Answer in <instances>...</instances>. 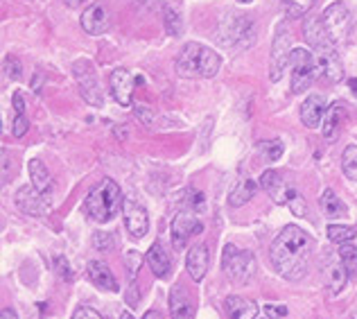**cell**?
<instances>
[{
    "instance_id": "cell-1",
    "label": "cell",
    "mask_w": 357,
    "mask_h": 319,
    "mask_svg": "<svg viewBox=\"0 0 357 319\" xmlns=\"http://www.w3.org/2000/svg\"><path fill=\"white\" fill-rule=\"evenodd\" d=\"M314 240L301 227L289 224L271 242L269 258L271 265L285 281H301L307 274L310 258H312Z\"/></svg>"
},
{
    "instance_id": "cell-2",
    "label": "cell",
    "mask_w": 357,
    "mask_h": 319,
    "mask_svg": "<svg viewBox=\"0 0 357 319\" xmlns=\"http://www.w3.org/2000/svg\"><path fill=\"white\" fill-rule=\"evenodd\" d=\"M174 68L176 73L181 75V77H190V80H197V77H215V75L220 73L222 68V59L218 52H213L211 48H206L202 43H185L181 52H178V57L174 61Z\"/></svg>"
},
{
    "instance_id": "cell-3",
    "label": "cell",
    "mask_w": 357,
    "mask_h": 319,
    "mask_svg": "<svg viewBox=\"0 0 357 319\" xmlns=\"http://www.w3.org/2000/svg\"><path fill=\"white\" fill-rule=\"evenodd\" d=\"M122 204L125 202H122L120 186L114 179H102L96 188L86 195V200H84V211H86V215L93 222L105 224L109 220H114V215L118 213Z\"/></svg>"
},
{
    "instance_id": "cell-4",
    "label": "cell",
    "mask_w": 357,
    "mask_h": 319,
    "mask_svg": "<svg viewBox=\"0 0 357 319\" xmlns=\"http://www.w3.org/2000/svg\"><path fill=\"white\" fill-rule=\"evenodd\" d=\"M218 41L227 48H249L256 41V25L247 14H229L218 27Z\"/></svg>"
},
{
    "instance_id": "cell-5",
    "label": "cell",
    "mask_w": 357,
    "mask_h": 319,
    "mask_svg": "<svg viewBox=\"0 0 357 319\" xmlns=\"http://www.w3.org/2000/svg\"><path fill=\"white\" fill-rule=\"evenodd\" d=\"M222 269L231 283L244 285L256 274V256L247 249H238L236 245H227L222 254Z\"/></svg>"
},
{
    "instance_id": "cell-6",
    "label": "cell",
    "mask_w": 357,
    "mask_h": 319,
    "mask_svg": "<svg viewBox=\"0 0 357 319\" xmlns=\"http://www.w3.org/2000/svg\"><path fill=\"white\" fill-rule=\"evenodd\" d=\"M321 18H324V25H326V30L331 34L335 45H344L349 41V36L353 32V16H351V9L344 3L328 5Z\"/></svg>"
},
{
    "instance_id": "cell-7",
    "label": "cell",
    "mask_w": 357,
    "mask_h": 319,
    "mask_svg": "<svg viewBox=\"0 0 357 319\" xmlns=\"http://www.w3.org/2000/svg\"><path fill=\"white\" fill-rule=\"evenodd\" d=\"M289 64H292V93H303L310 89V84L314 82L319 66L312 52H307L303 48L292 50V57H289Z\"/></svg>"
},
{
    "instance_id": "cell-8",
    "label": "cell",
    "mask_w": 357,
    "mask_h": 319,
    "mask_svg": "<svg viewBox=\"0 0 357 319\" xmlns=\"http://www.w3.org/2000/svg\"><path fill=\"white\" fill-rule=\"evenodd\" d=\"M73 75L77 80V87L82 98L89 102L93 107H100L102 105V91H100V80H98V73L93 68V64L86 59H79L75 61L73 66Z\"/></svg>"
},
{
    "instance_id": "cell-9",
    "label": "cell",
    "mask_w": 357,
    "mask_h": 319,
    "mask_svg": "<svg viewBox=\"0 0 357 319\" xmlns=\"http://www.w3.org/2000/svg\"><path fill=\"white\" fill-rule=\"evenodd\" d=\"M289 57H292V34L287 32L285 23H280L274 36V48H271V64H269L271 82H278L283 77V71L289 64Z\"/></svg>"
},
{
    "instance_id": "cell-10",
    "label": "cell",
    "mask_w": 357,
    "mask_h": 319,
    "mask_svg": "<svg viewBox=\"0 0 357 319\" xmlns=\"http://www.w3.org/2000/svg\"><path fill=\"white\" fill-rule=\"evenodd\" d=\"M204 227H202V220L197 218L195 213H178L174 215V220L170 224V236H172V247L176 251H181L185 245H188V240H190L192 236H197Z\"/></svg>"
},
{
    "instance_id": "cell-11",
    "label": "cell",
    "mask_w": 357,
    "mask_h": 319,
    "mask_svg": "<svg viewBox=\"0 0 357 319\" xmlns=\"http://www.w3.org/2000/svg\"><path fill=\"white\" fill-rule=\"evenodd\" d=\"M260 186L262 191H267L271 197H274V202L278 206L283 204H292L296 200V191L294 186L289 184L287 179H283V175H280L278 170H265L260 177Z\"/></svg>"
},
{
    "instance_id": "cell-12",
    "label": "cell",
    "mask_w": 357,
    "mask_h": 319,
    "mask_svg": "<svg viewBox=\"0 0 357 319\" xmlns=\"http://www.w3.org/2000/svg\"><path fill=\"white\" fill-rule=\"evenodd\" d=\"M16 206L25 215H32V218H45L48 215V200L34 186H23L16 193Z\"/></svg>"
},
{
    "instance_id": "cell-13",
    "label": "cell",
    "mask_w": 357,
    "mask_h": 319,
    "mask_svg": "<svg viewBox=\"0 0 357 319\" xmlns=\"http://www.w3.org/2000/svg\"><path fill=\"white\" fill-rule=\"evenodd\" d=\"M122 215H125V227L131 236L136 240L143 238L149 229V218L143 206L136 204L134 200H125V204H122Z\"/></svg>"
},
{
    "instance_id": "cell-14",
    "label": "cell",
    "mask_w": 357,
    "mask_h": 319,
    "mask_svg": "<svg viewBox=\"0 0 357 319\" xmlns=\"http://www.w3.org/2000/svg\"><path fill=\"white\" fill-rule=\"evenodd\" d=\"M111 96L116 98L118 105L131 107V100H134V75L127 68H116L111 73Z\"/></svg>"
},
{
    "instance_id": "cell-15",
    "label": "cell",
    "mask_w": 357,
    "mask_h": 319,
    "mask_svg": "<svg viewBox=\"0 0 357 319\" xmlns=\"http://www.w3.org/2000/svg\"><path fill=\"white\" fill-rule=\"evenodd\" d=\"M312 54L324 77H328L331 82H340L344 77V66H342L340 54H337V45H328V48L317 50Z\"/></svg>"
},
{
    "instance_id": "cell-16",
    "label": "cell",
    "mask_w": 357,
    "mask_h": 319,
    "mask_svg": "<svg viewBox=\"0 0 357 319\" xmlns=\"http://www.w3.org/2000/svg\"><path fill=\"white\" fill-rule=\"evenodd\" d=\"M303 36H305V41L310 43V48H312L314 52L328 48V45H335L333 39H331V34H328V30H326L321 16H307L305 18Z\"/></svg>"
},
{
    "instance_id": "cell-17",
    "label": "cell",
    "mask_w": 357,
    "mask_h": 319,
    "mask_svg": "<svg viewBox=\"0 0 357 319\" xmlns=\"http://www.w3.org/2000/svg\"><path fill=\"white\" fill-rule=\"evenodd\" d=\"M170 317L172 319H195V299L183 285L170 290Z\"/></svg>"
},
{
    "instance_id": "cell-18",
    "label": "cell",
    "mask_w": 357,
    "mask_h": 319,
    "mask_svg": "<svg viewBox=\"0 0 357 319\" xmlns=\"http://www.w3.org/2000/svg\"><path fill=\"white\" fill-rule=\"evenodd\" d=\"M82 27L89 34H105L111 27V14L105 5H93L82 14Z\"/></svg>"
},
{
    "instance_id": "cell-19",
    "label": "cell",
    "mask_w": 357,
    "mask_h": 319,
    "mask_svg": "<svg viewBox=\"0 0 357 319\" xmlns=\"http://www.w3.org/2000/svg\"><path fill=\"white\" fill-rule=\"evenodd\" d=\"M211 267V249L208 245H197L188 251L185 258V269L190 274L192 281H202L206 276V272Z\"/></svg>"
},
{
    "instance_id": "cell-20",
    "label": "cell",
    "mask_w": 357,
    "mask_h": 319,
    "mask_svg": "<svg viewBox=\"0 0 357 319\" xmlns=\"http://www.w3.org/2000/svg\"><path fill=\"white\" fill-rule=\"evenodd\" d=\"M224 315L227 319H256L258 317V304L247 297L231 295L224 302Z\"/></svg>"
},
{
    "instance_id": "cell-21",
    "label": "cell",
    "mask_w": 357,
    "mask_h": 319,
    "mask_svg": "<svg viewBox=\"0 0 357 319\" xmlns=\"http://www.w3.org/2000/svg\"><path fill=\"white\" fill-rule=\"evenodd\" d=\"M328 114V105L321 96H310L303 105H301V120L307 129H317L324 123V118Z\"/></svg>"
},
{
    "instance_id": "cell-22",
    "label": "cell",
    "mask_w": 357,
    "mask_h": 319,
    "mask_svg": "<svg viewBox=\"0 0 357 319\" xmlns=\"http://www.w3.org/2000/svg\"><path fill=\"white\" fill-rule=\"evenodd\" d=\"M145 260H147V265H149V269H152V274L156 279H167L172 274V258L163 249L161 242H154V245L147 249Z\"/></svg>"
},
{
    "instance_id": "cell-23",
    "label": "cell",
    "mask_w": 357,
    "mask_h": 319,
    "mask_svg": "<svg viewBox=\"0 0 357 319\" xmlns=\"http://www.w3.org/2000/svg\"><path fill=\"white\" fill-rule=\"evenodd\" d=\"M86 272H89V279L93 281V285H96V288L105 290V292H118V290H120L118 281H116L114 274H111V269H109L107 262L91 260L89 265H86Z\"/></svg>"
},
{
    "instance_id": "cell-24",
    "label": "cell",
    "mask_w": 357,
    "mask_h": 319,
    "mask_svg": "<svg viewBox=\"0 0 357 319\" xmlns=\"http://www.w3.org/2000/svg\"><path fill=\"white\" fill-rule=\"evenodd\" d=\"M30 179H32V186L36 191H39L45 200H50L52 197V191H54V181L48 172V168L41 161V158H32L30 161Z\"/></svg>"
},
{
    "instance_id": "cell-25",
    "label": "cell",
    "mask_w": 357,
    "mask_h": 319,
    "mask_svg": "<svg viewBox=\"0 0 357 319\" xmlns=\"http://www.w3.org/2000/svg\"><path fill=\"white\" fill-rule=\"evenodd\" d=\"M163 25L170 36H181L183 32V7L181 3H170L163 9Z\"/></svg>"
},
{
    "instance_id": "cell-26",
    "label": "cell",
    "mask_w": 357,
    "mask_h": 319,
    "mask_svg": "<svg viewBox=\"0 0 357 319\" xmlns=\"http://www.w3.org/2000/svg\"><path fill=\"white\" fill-rule=\"evenodd\" d=\"M349 269L344 267V262H333L326 272V288L331 290V295H340L342 290L349 283Z\"/></svg>"
},
{
    "instance_id": "cell-27",
    "label": "cell",
    "mask_w": 357,
    "mask_h": 319,
    "mask_svg": "<svg viewBox=\"0 0 357 319\" xmlns=\"http://www.w3.org/2000/svg\"><path fill=\"white\" fill-rule=\"evenodd\" d=\"M319 206H321L326 218H344V215L349 213V206L335 195V191H324L321 200H319Z\"/></svg>"
},
{
    "instance_id": "cell-28",
    "label": "cell",
    "mask_w": 357,
    "mask_h": 319,
    "mask_svg": "<svg viewBox=\"0 0 357 319\" xmlns=\"http://www.w3.org/2000/svg\"><path fill=\"white\" fill-rule=\"evenodd\" d=\"M253 195H256V181L253 179H238V184L233 186V191L229 195V204L233 206V209H240V206L247 204Z\"/></svg>"
},
{
    "instance_id": "cell-29",
    "label": "cell",
    "mask_w": 357,
    "mask_h": 319,
    "mask_svg": "<svg viewBox=\"0 0 357 319\" xmlns=\"http://www.w3.org/2000/svg\"><path fill=\"white\" fill-rule=\"evenodd\" d=\"M344 118V111L340 102H335L333 107H328V114L324 118V138L326 140H335L337 134H340V123Z\"/></svg>"
},
{
    "instance_id": "cell-30",
    "label": "cell",
    "mask_w": 357,
    "mask_h": 319,
    "mask_svg": "<svg viewBox=\"0 0 357 319\" xmlns=\"http://www.w3.org/2000/svg\"><path fill=\"white\" fill-rule=\"evenodd\" d=\"M357 236V227H344V224H331L328 227V238L337 245H346V242L355 240Z\"/></svg>"
},
{
    "instance_id": "cell-31",
    "label": "cell",
    "mask_w": 357,
    "mask_h": 319,
    "mask_svg": "<svg viewBox=\"0 0 357 319\" xmlns=\"http://www.w3.org/2000/svg\"><path fill=\"white\" fill-rule=\"evenodd\" d=\"M342 170L349 179L357 181V145H349L342 154Z\"/></svg>"
},
{
    "instance_id": "cell-32",
    "label": "cell",
    "mask_w": 357,
    "mask_h": 319,
    "mask_svg": "<svg viewBox=\"0 0 357 319\" xmlns=\"http://www.w3.org/2000/svg\"><path fill=\"white\" fill-rule=\"evenodd\" d=\"M258 149L265 161H278L283 156V143L280 140H260Z\"/></svg>"
},
{
    "instance_id": "cell-33",
    "label": "cell",
    "mask_w": 357,
    "mask_h": 319,
    "mask_svg": "<svg viewBox=\"0 0 357 319\" xmlns=\"http://www.w3.org/2000/svg\"><path fill=\"white\" fill-rule=\"evenodd\" d=\"M340 260L344 262V267L349 269V274L355 276L357 274V249L351 245V242H346L340 249Z\"/></svg>"
},
{
    "instance_id": "cell-34",
    "label": "cell",
    "mask_w": 357,
    "mask_h": 319,
    "mask_svg": "<svg viewBox=\"0 0 357 319\" xmlns=\"http://www.w3.org/2000/svg\"><path fill=\"white\" fill-rule=\"evenodd\" d=\"M54 267H57L59 276H61L63 281H73V279H75V274H73V269H70V265H68V260H66V256H57V258H54Z\"/></svg>"
},
{
    "instance_id": "cell-35",
    "label": "cell",
    "mask_w": 357,
    "mask_h": 319,
    "mask_svg": "<svg viewBox=\"0 0 357 319\" xmlns=\"http://www.w3.org/2000/svg\"><path fill=\"white\" fill-rule=\"evenodd\" d=\"M5 71L9 80H21V75H23V68H21V64L16 61V57L5 59Z\"/></svg>"
},
{
    "instance_id": "cell-36",
    "label": "cell",
    "mask_w": 357,
    "mask_h": 319,
    "mask_svg": "<svg viewBox=\"0 0 357 319\" xmlns=\"http://www.w3.org/2000/svg\"><path fill=\"white\" fill-rule=\"evenodd\" d=\"M27 129H30V123H27L25 114H18V116L14 118V127H12V134H14L16 138H23V136L27 134Z\"/></svg>"
},
{
    "instance_id": "cell-37",
    "label": "cell",
    "mask_w": 357,
    "mask_h": 319,
    "mask_svg": "<svg viewBox=\"0 0 357 319\" xmlns=\"http://www.w3.org/2000/svg\"><path fill=\"white\" fill-rule=\"evenodd\" d=\"M265 313H267L269 319H280V317L287 315V306H283V304H267Z\"/></svg>"
},
{
    "instance_id": "cell-38",
    "label": "cell",
    "mask_w": 357,
    "mask_h": 319,
    "mask_svg": "<svg viewBox=\"0 0 357 319\" xmlns=\"http://www.w3.org/2000/svg\"><path fill=\"white\" fill-rule=\"evenodd\" d=\"M70 319H102V317H100L98 311H93V308L82 306V308H77V311H75V315Z\"/></svg>"
},
{
    "instance_id": "cell-39",
    "label": "cell",
    "mask_w": 357,
    "mask_h": 319,
    "mask_svg": "<svg viewBox=\"0 0 357 319\" xmlns=\"http://www.w3.org/2000/svg\"><path fill=\"white\" fill-rule=\"evenodd\" d=\"M134 111H136V116L143 120L145 125H152V120H154V114H152V109H147V107H143V105H138V107H134Z\"/></svg>"
},
{
    "instance_id": "cell-40",
    "label": "cell",
    "mask_w": 357,
    "mask_h": 319,
    "mask_svg": "<svg viewBox=\"0 0 357 319\" xmlns=\"http://www.w3.org/2000/svg\"><path fill=\"white\" fill-rule=\"evenodd\" d=\"M14 109H16V114H25V98L21 91L14 93Z\"/></svg>"
},
{
    "instance_id": "cell-41",
    "label": "cell",
    "mask_w": 357,
    "mask_h": 319,
    "mask_svg": "<svg viewBox=\"0 0 357 319\" xmlns=\"http://www.w3.org/2000/svg\"><path fill=\"white\" fill-rule=\"evenodd\" d=\"M3 158H5V172H3V181L7 184V181H9V175H12V172H9V170H12V158H9V152H7V149H3Z\"/></svg>"
},
{
    "instance_id": "cell-42",
    "label": "cell",
    "mask_w": 357,
    "mask_h": 319,
    "mask_svg": "<svg viewBox=\"0 0 357 319\" xmlns=\"http://www.w3.org/2000/svg\"><path fill=\"white\" fill-rule=\"evenodd\" d=\"M285 9L289 14H292V18H296L298 14H303V9H301L298 5H292V3H285Z\"/></svg>"
},
{
    "instance_id": "cell-43",
    "label": "cell",
    "mask_w": 357,
    "mask_h": 319,
    "mask_svg": "<svg viewBox=\"0 0 357 319\" xmlns=\"http://www.w3.org/2000/svg\"><path fill=\"white\" fill-rule=\"evenodd\" d=\"M292 209H294L298 215H305V209H303V200H301V197H296V200L292 202Z\"/></svg>"
},
{
    "instance_id": "cell-44",
    "label": "cell",
    "mask_w": 357,
    "mask_h": 319,
    "mask_svg": "<svg viewBox=\"0 0 357 319\" xmlns=\"http://www.w3.org/2000/svg\"><path fill=\"white\" fill-rule=\"evenodd\" d=\"M0 319H18V315L12 311V308H5L3 315H0Z\"/></svg>"
},
{
    "instance_id": "cell-45",
    "label": "cell",
    "mask_w": 357,
    "mask_h": 319,
    "mask_svg": "<svg viewBox=\"0 0 357 319\" xmlns=\"http://www.w3.org/2000/svg\"><path fill=\"white\" fill-rule=\"evenodd\" d=\"M143 319H163V315L158 313V311H147Z\"/></svg>"
},
{
    "instance_id": "cell-46",
    "label": "cell",
    "mask_w": 357,
    "mask_h": 319,
    "mask_svg": "<svg viewBox=\"0 0 357 319\" xmlns=\"http://www.w3.org/2000/svg\"><path fill=\"white\" fill-rule=\"evenodd\" d=\"M63 3L68 5V7H79V5L84 3V0H63Z\"/></svg>"
},
{
    "instance_id": "cell-47",
    "label": "cell",
    "mask_w": 357,
    "mask_h": 319,
    "mask_svg": "<svg viewBox=\"0 0 357 319\" xmlns=\"http://www.w3.org/2000/svg\"><path fill=\"white\" fill-rule=\"evenodd\" d=\"M351 87H353V91L357 93V80H351Z\"/></svg>"
},
{
    "instance_id": "cell-48",
    "label": "cell",
    "mask_w": 357,
    "mask_h": 319,
    "mask_svg": "<svg viewBox=\"0 0 357 319\" xmlns=\"http://www.w3.org/2000/svg\"><path fill=\"white\" fill-rule=\"evenodd\" d=\"M122 319H134V317H131L129 313H122Z\"/></svg>"
},
{
    "instance_id": "cell-49",
    "label": "cell",
    "mask_w": 357,
    "mask_h": 319,
    "mask_svg": "<svg viewBox=\"0 0 357 319\" xmlns=\"http://www.w3.org/2000/svg\"><path fill=\"white\" fill-rule=\"evenodd\" d=\"M238 3H244V5H247V3H251V0H238Z\"/></svg>"
},
{
    "instance_id": "cell-50",
    "label": "cell",
    "mask_w": 357,
    "mask_h": 319,
    "mask_svg": "<svg viewBox=\"0 0 357 319\" xmlns=\"http://www.w3.org/2000/svg\"><path fill=\"white\" fill-rule=\"evenodd\" d=\"M349 319H357V315H351V317H349Z\"/></svg>"
}]
</instances>
